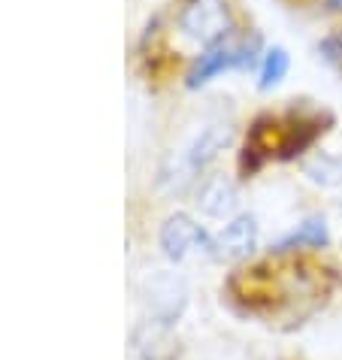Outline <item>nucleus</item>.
<instances>
[{
  "mask_svg": "<svg viewBox=\"0 0 342 360\" xmlns=\"http://www.w3.org/2000/svg\"><path fill=\"white\" fill-rule=\"evenodd\" d=\"M234 25V9L227 0H185L182 13H179V31L188 39L203 43L206 49L227 43Z\"/></svg>",
  "mask_w": 342,
  "mask_h": 360,
  "instance_id": "f257e3e1",
  "label": "nucleus"
},
{
  "mask_svg": "<svg viewBox=\"0 0 342 360\" xmlns=\"http://www.w3.org/2000/svg\"><path fill=\"white\" fill-rule=\"evenodd\" d=\"M230 143V127L227 124H213V127H206L203 134H200L194 139V146L188 148V155H185V167H188V173H197V169H203L206 164H213L218 152Z\"/></svg>",
  "mask_w": 342,
  "mask_h": 360,
  "instance_id": "423d86ee",
  "label": "nucleus"
},
{
  "mask_svg": "<svg viewBox=\"0 0 342 360\" xmlns=\"http://www.w3.org/2000/svg\"><path fill=\"white\" fill-rule=\"evenodd\" d=\"M197 206H200V212L209 215V218H227V215H234L236 206H239L236 188L230 185L224 176L209 179V182L203 185V191H200V197H197Z\"/></svg>",
  "mask_w": 342,
  "mask_h": 360,
  "instance_id": "39448f33",
  "label": "nucleus"
},
{
  "mask_svg": "<svg viewBox=\"0 0 342 360\" xmlns=\"http://www.w3.org/2000/svg\"><path fill=\"white\" fill-rule=\"evenodd\" d=\"M330 245V230L327 221L318 215L306 218L294 233H288L281 243H276V255H285V252H297V248H327Z\"/></svg>",
  "mask_w": 342,
  "mask_h": 360,
  "instance_id": "0eeeda50",
  "label": "nucleus"
},
{
  "mask_svg": "<svg viewBox=\"0 0 342 360\" xmlns=\"http://www.w3.org/2000/svg\"><path fill=\"white\" fill-rule=\"evenodd\" d=\"M288 67H291V58L281 46H273L264 52V64H260V82L258 88L260 91H270V88H276L281 79L288 76Z\"/></svg>",
  "mask_w": 342,
  "mask_h": 360,
  "instance_id": "1a4fd4ad",
  "label": "nucleus"
},
{
  "mask_svg": "<svg viewBox=\"0 0 342 360\" xmlns=\"http://www.w3.org/2000/svg\"><path fill=\"white\" fill-rule=\"evenodd\" d=\"M160 248H164L167 257L173 261H182L188 252H206L215 257V239L206 236V230L194 224L188 215H170L164 227H160Z\"/></svg>",
  "mask_w": 342,
  "mask_h": 360,
  "instance_id": "f03ea898",
  "label": "nucleus"
},
{
  "mask_svg": "<svg viewBox=\"0 0 342 360\" xmlns=\"http://www.w3.org/2000/svg\"><path fill=\"white\" fill-rule=\"evenodd\" d=\"M303 173L309 182H315L321 188H336V185H342V155L318 152L315 158H309L303 164Z\"/></svg>",
  "mask_w": 342,
  "mask_h": 360,
  "instance_id": "6e6552de",
  "label": "nucleus"
},
{
  "mask_svg": "<svg viewBox=\"0 0 342 360\" xmlns=\"http://www.w3.org/2000/svg\"><path fill=\"white\" fill-rule=\"evenodd\" d=\"M258 245V221L255 215H239L215 236V257H227V261H243L255 252Z\"/></svg>",
  "mask_w": 342,
  "mask_h": 360,
  "instance_id": "7ed1b4c3",
  "label": "nucleus"
},
{
  "mask_svg": "<svg viewBox=\"0 0 342 360\" xmlns=\"http://www.w3.org/2000/svg\"><path fill=\"white\" fill-rule=\"evenodd\" d=\"M230 67H236V46H230V43H218V46H209L203 55L194 61V67L188 70V88H197V85H203L209 82L213 76L218 73H224V70Z\"/></svg>",
  "mask_w": 342,
  "mask_h": 360,
  "instance_id": "20e7f679",
  "label": "nucleus"
},
{
  "mask_svg": "<svg viewBox=\"0 0 342 360\" xmlns=\"http://www.w3.org/2000/svg\"><path fill=\"white\" fill-rule=\"evenodd\" d=\"M330 9H342V0H327Z\"/></svg>",
  "mask_w": 342,
  "mask_h": 360,
  "instance_id": "9d476101",
  "label": "nucleus"
}]
</instances>
